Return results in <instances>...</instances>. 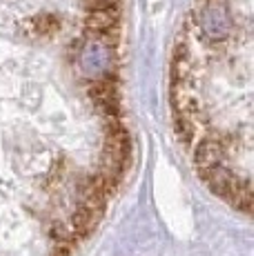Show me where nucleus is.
I'll list each match as a JSON object with an SVG mask.
<instances>
[{"label":"nucleus","instance_id":"obj_3","mask_svg":"<svg viewBox=\"0 0 254 256\" xmlns=\"http://www.w3.org/2000/svg\"><path fill=\"white\" fill-rule=\"evenodd\" d=\"M32 22L36 24V27L32 29V32H36V36H52V34H56L58 29H60V18L52 16V14L34 18Z\"/></svg>","mask_w":254,"mask_h":256},{"label":"nucleus","instance_id":"obj_2","mask_svg":"<svg viewBox=\"0 0 254 256\" xmlns=\"http://www.w3.org/2000/svg\"><path fill=\"white\" fill-rule=\"evenodd\" d=\"M198 24H201L203 32L208 34L210 38H214V40L228 38L230 32H232V18H230V14L226 12V7H218V2H214V0L205 2Z\"/></svg>","mask_w":254,"mask_h":256},{"label":"nucleus","instance_id":"obj_4","mask_svg":"<svg viewBox=\"0 0 254 256\" xmlns=\"http://www.w3.org/2000/svg\"><path fill=\"white\" fill-rule=\"evenodd\" d=\"M118 7H120V0H85L87 14L107 12V9H118Z\"/></svg>","mask_w":254,"mask_h":256},{"label":"nucleus","instance_id":"obj_1","mask_svg":"<svg viewBox=\"0 0 254 256\" xmlns=\"http://www.w3.org/2000/svg\"><path fill=\"white\" fill-rule=\"evenodd\" d=\"M112 54H114V47H107L105 42L96 40L94 45H87L80 52V65L82 72L90 78H100L105 74L112 72Z\"/></svg>","mask_w":254,"mask_h":256}]
</instances>
